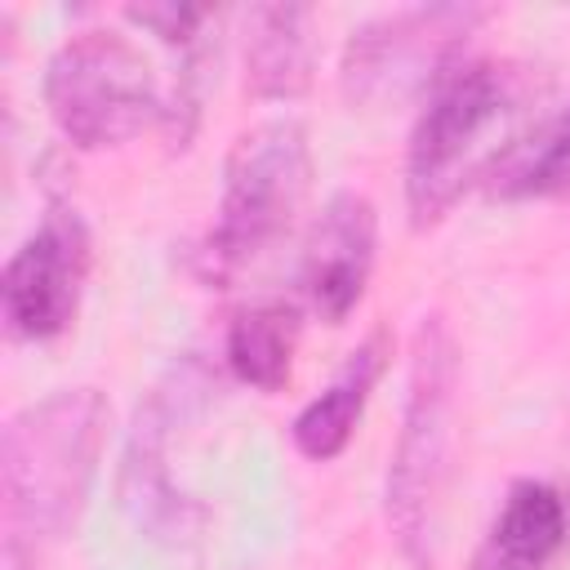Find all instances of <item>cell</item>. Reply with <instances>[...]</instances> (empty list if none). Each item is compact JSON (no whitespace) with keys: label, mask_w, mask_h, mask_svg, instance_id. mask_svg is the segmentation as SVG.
<instances>
[{"label":"cell","mask_w":570,"mask_h":570,"mask_svg":"<svg viewBox=\"0 0 570 570\" xmlns=\"http://www.w3.org/2000/svg\"><path fill=\"white\" fill-rule=\"evenodd\" d=\"M107 436V401L94 387L53 392L9 419L0 445L4 481V552L36 548L76 530Z\"/></svg>","instance_id":"6da1fadb"},{"label":"cell","mask_w":570,"mask_h":570,"mask_svg":"<svg viewBox=\"0 0 570 570\" xmlns=\"http://www.w3.org/2000/svg\"><path fill=\"white\" fill-rule=\"evenodd\" d=\"M517 102L521 76L508 62L454 58L432 80L405 156V205L419 232L432 227L472 183H481L499 156V147L485 138L517 111Z\"/></svg>","instance_id":"7a4b0ae2"},{"label":"cell","mask_w":570,"mask_h":570,"mask_svg":"<svg viewBox=\"0 0 570 570\" xmlns=\"http://www.w3.org/2000/svg\"><path fill=\"white\" fill-rule=\"evenodd\" d=\"M312 183V151L298 120H263L245 129L223 165L218 223L200 249L205 281H232L267 245L285 236Z\"/></svg>","instance_id":"3957f363"},{"label":"cell","mask_w":570,"mask_h":570,"mask_svg":"<svg viewBox=\"0 0 570 570\" xmlns=\"http://www.w3.org/2000/svg\"><path fill=\"white\" fill-rule=\"evenodd\" d=\"M454 379H459L454 338L441 325V316H423L414 334L405 419L387 468V525L396 530V543L414 570H432V521L445 476Z\"/></svg>","instance_id":"277c9868"},{"label":"cell","mask_w":570,"mask_h":570,"mask_svg":"<svg viewBox=\"0 0 570 570\" xmlns=\"http://www.w3.org/2000/svg\"><path fill=\"white\" fill-rule=\"evenodd\" d=\"M45 107L62 138L85 151L120 147L151 120H169V102L160 98L142 49H134L120 31L102 27L71 36L49 58Z\"/></svg>","instance_id":"5b68a950"},{"label":"cell","mask_w":570,"mask_h":570,"mask_svg":"<svg viewBox=\"0 0 570 570\" xmlns=\"http://www.w3.org/2000/svg\"><path fill=\"white\" fill-rule=\"evenodd\" d=\"M481 18L485 9L476 4H419L356 27L338 62L343 98L352 107H379L410 89H432V80L463 58V40Z\"/></svg>","instance_id":"8992f818"},{"label":"cell","mask_w":570,"mask_h":570,"mask_svg":"<svg viewBox=\"0 0 570 570\" xmlns=\"http://www.w3.org/2000/svg\"><path fill=\"white\" fill-rule=\"evenodd\" d=\"M214 392V370L196 356H183L165 370V379L151 387V396L134 414V432L125 445V468H120V499L129 517L156 534V539H187L191 525L200 521V508L169 481L165 468V436L178 419L196 414Z\"/></svg>","instance_id":"52a82bcc"},{"label":"cell","mask_w":570,"mask_h":570,"mask_svg":"<svg viewBox=\"0 0 570 570\" xmlns=\"http://www.w3.org/2000/svg\"><path fill=\"white\" fill-rule=\"evenodd\" d=\"M85 276H89V227L71 205L53 200L36 223V232L13 249L0 276L9 334L31 343L62 334L80 307Z\"/></svg>","instance_id":"ba28073f"},{"label":"cell","mask_w":570,"mask_h":570,"mask_svg":"<svg viewBox=\"0 0 570 570\" xmlns=\"http://www.w3.org/2000/svg\"><path fill=\"white\" fill-rule=\"evenodd\" d=\"M374 267V205L356 191L330 196L307 249H303V294L325 325H343L365 294Z\"/></svg>","instance_id":"9c48e42d"},{"label":"cell","mask_w":570,"mask_h":570,"mask_svg":"<svg viewBox=\"0 0 570 570\" xmlns=\"http://www.w3.org/2000/svg\"><path fill=\"white\" fill-rule=\"evenodd\" d=\"M570 543V490L552 481H517L490 521L472 570H543Z\"/></svg>","instance_id":"30bf717a"},{"label":"cell","mask_w":570,"mask_h":570,"mask_svg":"<svg viewBox=\"0 0 570 570\" xmlns=\"http://www.w3.org/2000/svg\"><path fill=\"white\" fill-rule=\"evenodd\" d=\"M312 9L254 4L245 13V94L263 102L303 98L312 85Z\"/></svg>","instance_id":"8fae6325"},{"label":"cell","mask_w":570,"mask_h":570,"mask_svg":"<svg viewBox=\"0 0 570 570\" xmlns=\"http://www.w3.org/2000/svg\"><path fill=\"white\" fill-rule=\"evenodd\" d=\"M383 361H387V338L383 334H370L347 356V365L338 370V379L316 401H307L294 414L289 436H294V445H298L303 459L330 463V459H338L347 450V441H352V432H356V423L365 414V401H370V392H374V383L383 374Z\"/></svg>","instance_id":"7c38bea8"},{"label":"cell","mask_w":570,"mask_h":570,"mask_svg":"<svg viewBox=\"0 0 570 570\" xmlns=\"http://www.w3.org/2000/svg\"><path fill=\"white\" fill-rule=\"evenodd\" d=\"M494 200H561L570 196V107L534 120V129L512 134L503 151L481 174Z\"/></svg>","instance_id":"4fadbf2b"},{"label":"cell","mask_w":570,"mask_h":570,"mask_svg":"<svg viewBox=\"0 0 570 570\" xmlns=\"http://www.w3.org/2000/svg\"><path fill=\"white\" fill-rule=\"evenodd\" d=\"M298 343V312L289 303H258L227 325V365L254 392H281L289 383Z\"/></svg>","instance_id":"5bb4252c"},{"label":"cell","mask_w":570,"mask_h":570,"mask_svg":"<svg viewBox=\"0 0 570 570\" xmlns=\"http://www.w3.org/2000/svg\"><path fill=\"white\" fill-rule=\"evenodd\" d=\"M125 18L138 22V27H147V31H156L165 45H178L191 58V53H200V40H205L200 27L214 13L200 9V4H129Z\"/></svg>","instance_id":"9a60e30c"}]
</instances>
